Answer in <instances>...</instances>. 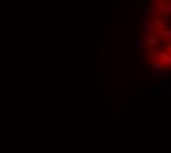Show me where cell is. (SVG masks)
<instances>
[{
  "label": "cell",
  "mask_w": 171,
  "mask_h": 153,
  "mask_svg": "<svg viewBox=\"0 0 171 153\" xmlns=\"http://www.w3.org/2000/svg\"><path fill=\"white\" fill-rule=\"evenodd\" d=\"M159 60H161L164 69H170L171 68V55L168 52H161L159 53Z\"/></svg>",
  "instance_id": "6da1fadb"
},
{
  "label": "cell",
  "mask_w": 171,
  "mask_h": 153,
  "mask_svg": "<svg viewBox=\"0 0 171 153\" xmlns=\"http://www.w3.org/2000/svg\"><path fill=\"white\" fill-rule=\"evenodd\" d=\"M153 30H155V24L153 22H146V24H143V27H142V33H143V36H151L152 33H153Z\"/></svg>",
  "instance_id": "7a4b0ae2"
},
{
  "label": "cell",
  "mask_w": 171,
  "mask_h": 153,
  "mask_svg": "<svg viewBox=\"0 0 171 153\" xmlns=\"http://www.w3.org/2000/svg\"><path fill=\"white\" fill-rule=\"evenodd\" d=\"M152 69H153V72H156V74H165V72L168 71V69H164L161 60H153V63H152Z\"/></svg>",
  "instance_id": "3957f363"
},
{
  "label": "cell",
  "mask_w": 171,
  "mask_h": 153,
  "mask_svg": "<svg viewBox=\"0 0 171 153\" xmlns=\"http://www.w3.org/2000/svg\"><path fill=\"white\" fill-rule=\"evenodd\" d=\"M159 40H161L159 36H152V34H151V36H148V37H146V43H148L149 46H155Z\"/></svg>",
  "instance_id": "277c9868"
},
{
  "label": "cell",
  "mask_w": 171,
  "mask_h": 153,
  "mask_svg": "<svg viewBox=\"0 0 171 153\" xmlns=\"http://www.w3.org/2000/svg\"><path fill=\"white\" fill-rule=\"evenodd\" d=\"M148 53H149L151 56H159L161 52H159L155 46H149V47H148Z\"/></svg>",
  "instance_id": "5b68a950"
},
{
  "label": "cell",
  "mask_w": 171,
  "mask_h": 153,
  "mask_svg": "<svg viewBox=\"0 0 171 153\" xmlns=\"http://www.w3.org/2000/svg\"><path fill=\"white\" fill-rule=\"evenodd\" d=\"M159 37H164V38H171V30H164V31H161L159 33Z\"/></svg>",
  "instance_id": "8992f818"
}]
</instances>
